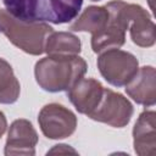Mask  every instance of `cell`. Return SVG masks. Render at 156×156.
Returning <instances> with one entry per match:
<instances>
[{
  "instance_id": "cell-1",
  "label": "cell",
  "mask_w": 156,
  "mask_h": 156,
  "mask_svg": "<svg viewBox=\"0 0 156 156\" xmlns=\"http://www.w3.org/2000/svg\"><path fill=\"white\" fill-rule=\"evenodd\" d=\"M88 69L85 60L78 55H48L34 67L38 85L49 93L67 91Z\"/></svg>"
},
{
  "instance_id": "cell-2",
  "label": "cell",
  "mask_w": 156,
  "mask_h": 156,
  "mask_svg": "<svg viewBox=\"0 0 156 156\" xmlns=\"http://www.w3.org/2000/svg\"><path fill=\"white\" fill-rule=\"evenodd\" d=\"M2 4L20 20L62 24L76 18L83 0H2Z\"/></svg>"
},
{
  "instance_id": "cell-3",
  "label": "cell",
  "mask_w": 156,
  "mask_h": 156,
  "mask_svg": "<svg viewBox=\"0 0 156 156\" xmlns=\"http://www.w3.org/2000/svg\"><path fill=\"white\" fill-rule=\"evenodd\" d=\"M52 30L45 22H27L12 16L6 9H0V33L29 55L45 52V43Z\"/></svg>"
},
{
  "instance_id": "cell-4",
  "label": "cell",
  "mask_w": 156,
  "mask_h": 156,
  "mask_svg": "<svg viewBox=\"0 0 156 156\" xmlns=\"http://www.w3.org/2000/svg\"><path fill=\"white\" fill-rule=\"evenodd\" d=\"M98 68L104 79L113 87H126L139 69L136 57L119 49H110L98 57Z\"/></svg>"
},
{
  "instance_id": "cell-5",
  "label": "cell",
  "mask_w": 156,
  "mask_h": 156,
  "mask_svg": "<svg viewBox=\"0 0 156 156\" xmlns=\"http://www.w3.org/2000/svg\"><path fill=\"white\" fill-rule=\"evenodd\" d=\"M133 112V105L127 98L105 88L98 106L88 117L93 121L106 123L115 128H123L129 123Z\"/></svg>"
},
{
  "instance_id": "cell-6",
  "label": "cell",
  "mask_w": 156,
  "mask_h": 156,
  "mask_svg": "<svg viewBox=\"0 0 156 156\" xmlns=\"http://www.w3.org/2000/svg\"><path fill=\"white\" fill-rule=\"evenodd\" d=\"M110 18L106 28L98 35L91 37V49L96 54H101L110 49H119L126 43V30L128 23L122 13V0H113L107 2Z\"/></svg>"
},
{
  "instance_id": "cell-7",
  "label": "cell",
  "mask_w": 156,
  "mask_h": 156,
  "mask_svg": "<svg viewBox=\"0 0 156 156\" xmlns=\"http://www.w3.org/2000/svg\"><path fill=\"white\" fill-rule=\"evenodd\" d=\"M41 133L49 139H65L71 136L77 128V117L60 104L45 105L38 116Z\"/></svg>"
},
{
  "instance_id": "cell-8",
  "label": "cell",
  "mask_w": 156,
  "mask_h": 156,
  "mask_svg": "<svg viewBox=\"0 0 156 156\" xmlns=\"http://www.w3.org/2000/svg\"><path fill=\"white\" fill-rule=\"evenodd\" d=\"M122 13L133 43L140 48H151L156 40V29L149 12L140 5L122 1Z\"/></svg>"
},
{
  "instance_id": "cell-9",
  "label": "cell",
  "mask_w": 156,
  "mask_h": 156,
  "mask_svg": "<svg viewBox=\"0 0 156 156\" xmlns=\"http://www.w3.org/2000/svg\"><path fill=\"white\" fill-rule=\"evenodd\" d=\"M38 134L27 119H16L11 123L5 144V155H35Z\"/></svg>"
},
{
  "instance_id": "cell-10",
  "label": "cell",
  "mask_w": 156,
  "mask_h": 156,
  "mask_svg": "<svg viewBox=\"0 0 156 156\" xmlns=\"http://www.w3.org/2000/svg\"><path fill=\"white\" fill-rule=\"evenodd\" d=\"M104 89L99 80L83 77L67 90V98L79 113L89 116L98 106Z\"/></svg>"
},
{
  "instance_id": "cell-11",
  "label": "cell",
  "mask_w": 156,
  "mask_h": 156,
  "mask_svg": "<svg viewBox=\"0 0 156 156\" xmlns=\"http://www.w3.org/2000/svg\"><path fill=\"white\" fill-rule=\"evenodd\" d=\"M126 91L136 104L145 107L156 102V71L152 66L140 67L132 80L126 85Z\"/></svg>"
},
{
  "instance_id": "cell-12",
  "label": "cell",
  "mask_w": 156,
  "mask_h": 156,
  "mask_svg": "<svg viewBox=\"0 0 156 156\" xmlns=\"http://www.w3.org/2000/svg\"><path fill=\"white\" fill-rule=\"evenodd\" d=\"M156 113L144 111L139 115L133 128L134 151L139 156H154L156 152Z\"/></svg>"
},
{
  "instance_id": "cell-13",
  "label": "cell",
  "mask_w": 156,
  "mask_h": 156,
  "mask_svg": "<svg viewBox=\"0 0 156 156\" xmlns=\"http://www.w3.org/2000/svg\"><path fill=\"white\" fill-rule=\"evenodd\" d=\"M110 13L106 6H88L71 24L73 32H89L91 37L101 33L108 22Z\"/></svg>"
},
{
  "instance_id": "cell-14",
  "label": "cell",
  "mask_w": 156,
  "mask_h": 156,
  "mask_svg": "<svg viewBox=\"0 0 156 156\" xmlns=\"http://www.w3.org/2000/svg\"><path fill=\"white\" fill-rule=\"evenodd\" d=\"M80 39L69 32L52 30L45 43L48 55H78L80 52Z\"/></svg>"
},
{
  "instance_id": "cell-15",
  "label": "cell",
  "mask_w": 156,
  "mask_h": 156,
  "mask_svg": "<svg viewBox=\"0 0 156 156\" xmlns=\"http://www.w3.org/2000/svg\"><path fill=\"white\" fill-rule=\"evenodd\" d=\"M21 85L11 65L0 57V104H13L17 101Z\"/></svg>"
},
{
  "instance_id": "cell-16",
  "label": "cell",
  "mask_w": 156,
  "mask_h": 156,
  "mask_svg": "<svg viewBox=\"0 0 156 156\" xmlns=\"http://www.w3.org/2000/svg\"><path fill=\"white\" fill-rule=\"evenodd\" d=\"M56 152H58V154H68V152L77 154L76 150H73L72 147H69V146L66 145V144H58V145H55L54 149H51L50 151H48V155H49V154H56Z\"/></svg>"
},
{
  "instance_id": "cell-17",
  "label": "cell",
  "mask_w": 156,
  "mask_h": 156,
  "mask_svg": "<svg viewBox=\"0 0 156 156\" xmlns=\"http://www.w3.org/2000/svg\"><path fill=\"white\" fill-rule=\"evenodd\" d=\"M6 128H7V121H6V117L5 115L0 111V138L4 135V133L6 132Z\"/></svg>"
},
{
  "instance_id": "cell-18",
  "label": "cell",
  "mask_w": 156,
  "mask_h": 156,
  "mask_svg": "<svg viewBox=\"0 0 156 156\" xmlns=\"http://www.w3.org/2000/svg\"><path fill=\"white\" fill-rule=\"evenodd\" d=\"M90 1H100V0H90Z\"/></svg>"
}]
</instances>
